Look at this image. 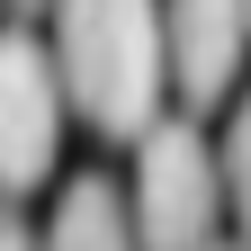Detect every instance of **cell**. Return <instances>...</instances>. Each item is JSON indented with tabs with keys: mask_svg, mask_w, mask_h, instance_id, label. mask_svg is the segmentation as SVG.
<instances>
[{
	"mask_svg": "<svg viewBox=\"0 0 251 251\" xmlns=\"http://www.w3.org/2000/svg\"><path fill=\"white\" fill-rule=\"evenodd\" d=\"M63 152V81L54 54L27 36V27H0V198H27V188L54 179Z\"/></svg>",
	"mask_w": 251,
	"mask_h": 251,
	"instance_id": "3",
	"label": "cell"
},
{
	"mask_svg": "<svg viewBox=\"0 0 251 251\" xmlns=\"http://www.w3.org/2000/svg\"><path fill=\"white\" fill-rule=\"evenodd\" d=\"M36 251H135L126 198H117L99 171L63 179V198H54V215H45V242H36Z\"/></svg>",
	"mask_w": 251,
	"mask_h": 251,
	"instance_id": "5",
	"label": "cell"
},
{
	"mask_svg": "<svg viewBox=\"0 0 251 251\" xmlns=\"http://www.w3.org/2000/svg\"><path fill=\"white\" fill-rule=\"evenodd\" d=\"M54 9V81L63 108L108 144H135L162 117V9L152 0H45Z\"/></svg>",
	"mask_w": 251,
	"mask_h": 251,
	"instance_id": "1",
	"label": "cell"
},
{
	"mask_svg": "<svg viewBox=\"0 0 251 251\" xmlns=\"http://www.w3.org/2000/svg\"><path fill=\"white\" fill-rule=\"evenodd\" d=\"M0 251H36V233H27V215L0 198Z\"/></svg>",
	"mask_w": 251,
	"mask_h": 251,
	"instance_id": "6",
	"label": "cell"
},
{
	"mask_svg": "<svg viewBox=\"0 0 251 251\" xmlns=\"http://www.w3.org/2000/svg\"><path fill=\"white\" fill-rule=\"evenodd\" d=\"M162 9V90L179 108H215L242 72V0H152Z\"/></svg>",
	"mask_w": 251,
	"mask_h": 251,
	"instance_id": "4",
	"label": "cell"
},
{
	"mask_svg": "<svg viewBox=\"0 0 251 251\" xmlns=\"http://www.w3.org/2000/svg\"><path fill=\"white\" fill-rule=\"evenodd\" d=\"M18 9H45V0H18Z\"/></svg>",
	"mask_w": 251,
	"mask_h": 251,
	"instance_id": "7",
	"label": "cell"
},
{
	"mask_svg": "<svg viewBox=\"0 0 251 251\" xmlns=\"http://www.w3.org/2000/svg\"><path fill=\"white\" fill-rule=\"evenodd\" d=\"M206 251H215V242H206Z\"/></svg>",
	"mask_w": 251,
	"mask_h": 251,
	"instance_id": "8",
	"label": "cell"
},
{
	"mask_svg": "<svg viewBox=\"0 0 251 251\" xmlns=\"http://www.w3.org/2000/svg\"><path fill=\"white\" fill-rule=\"evenodd\" d=\"M215 215H225L215 144L188 117H152L135 135V188H126L135 251H206L215 242Z\"/></svg>",
	"mask_w": 251,
	"mask_h": 251,
	"instance_id": "2",
	"label": "cell"
}]
</instances>
